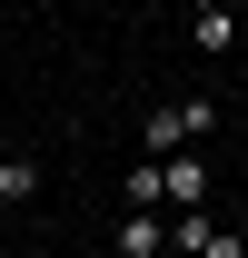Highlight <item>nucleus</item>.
<instances>
[{
	"label": "nucleus",
	"instance_id": "obj_1",
	"mask_svg": "<svg viewBox=\"0 0 248 258\" xmlns=\"http://www.w3.org/2000/svg\"><path fill=\"white\" fill-rule=\"evenodd\" d=\"M218 129V99L209 90H189V99H159L149 119H139V159H179V149H199Z\"/></svg>",
	"mask_w": 248,
	"mask_h": 258
},
{
	"label": "nucleus",
	"instance_id": "obj_2",
	"mask_svg": "<svg viewBox=\"0 0 248 258\" xmlns=\"http://www.w3.org/2000/svg\"><path fill=\"white\" fill-rule=\"evenodd\" d=\"M159 189H169V209H199V199H209V159H199V149L159 159Z\"/></svg>",
	"mask_w": 248,
	"mask_h": 258
},
{
	"label": "nucleus",
	"instance_id": "obj_3",
	"mask_svg": "<svg viewBox=\"0 0 248 258\" xmlns=\"http://www.w3.org/2000/svg\"><path fill=\"white\" fill-rule=\"evenodd\" d=\"M189 50H238V10L228 0H199L189 10Z\"/></svg>",
	"mask_w": 248,
	"mask_h": 258
},
{
	"label": "nucleus",
	"instance_id": "obj_4",
	"mask_svg": "<svg viewBox=\"0 0 248 258\" xmlns=\"http://www.w3.org/2000/svg\"><path fill=\"white\" fill-rule=\"evenodd\" d=\"M109 248H119V258H169V238H159V209H129V219L109 228Z\"/></svg>",
	"mask_w": 248,
	"mask_h": 258
},
{
	"label": "nucleus",
	"instance_id": "obj_5",
	"mask_svg": "<svg viewBox=\"0 0 248 258\" xmlns=\"http://www.w3.org/2000/svg\"><path fill=\"white\" fill-rule=\"evenodd\" d=\"M0 199H10V209L40 199V159H30V149H10V159H0Z\"/></svg>",
	"mask_w": 248,
	"mask_h": 258
},
{
	"label": "nucleus",
	"instance_id": "obj_6",
	"mask_svg": "<svg viewBox=\"0 0 248 258\" xmlns=\"http://www.w3.org/2000/svg\"><path fill=\"white\" fill-rule=\"evenodd\" d=\"M119 199H129V209H169V189H159V159H139V169H129V179H119Z\"/></svg>",
	"mask_w": 248,
	"mask_h": 258
},
{
	"label": "nucleus",
	"instance_id": "obj_7",
	"mask_svg": "<svg viewBox=\"0 0 248 258\" xmlns=\"http://www.w3.org/2000/svg\"><path fill=\"white\" fill-rule=\"evenodd\" d=\"M199 258H248V238H228V228H209V248Z\"/></svg>",
	"mask_w": 248,
	"mask_h": 258
},
{
	"label": "nucleus",
	"instance_id": "obj_8",
	"mask_svg": "<svg viewBox=\"0 0 248 258\" xmlns=\"http://www.w3.org/2000/svg\"><path fill=\"white\" fill-rule=\"evenodd\" d=\"M0 159H10V129H0Z\"/></svg>",
	"mask_w": 248,
	"mask_h": 258
}]
</instances>
